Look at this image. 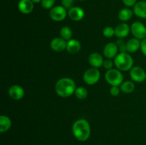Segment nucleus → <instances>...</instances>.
Masks as SVG:
<instances>
[{
	"label": "nucleus",
	"instance_id": "nucleus-20",
	"mask_svg": "<svg viewBox=\"0 0 146 145\" xmlns=\"http://www.w3.org/2000/svg\"><path fill=\"white\" fill-rule=\"evenodd\" d=\"M133 14V11L132 10L128 8H124L120 10L118 16L121 21L125 22V21H129L132 18Z\"/></svg>",
	"mask_w": 146,
	"mask_h": 145
},
{
	"label": "nucleus",
	"instance_id": "nucleus-18",
	"mask_svg": "<svg viewBox=\"0 0 146 145\" xmlns=\"http://www.w3.org/2000/svg\"><path fill=\"white\" fill-rule=\"evenodd\" d=\"M81 43L76 39H73L71 38L68 41H67V47L66 50L69 53L75 54L79 52L81 50Z\"/></svg>",
	"mask_w": 146,
	"mask_h": 145
},
{
	"label": "nucleus",
	"instance_id": "nucleus-26",
	"mask_svg": "<svg viewBox=\"0 0 146 145\" xmlns=\"http://www.w3.org/2000/svg\"><path fill=\"white\" fill-rule=\"evenodd\" d=\"M75 0H61V6L64 7L66 10H69L74 7Z\"/></svg>",
	"mask_w": 146,
	"mask_h": 145
},
{
	"label": "nucleus",
	"instance_id": "nucleus-10",
	"mask_svg": "<svg viewBox=\"0 0 146 145\" xmlns=\"http://www.w3.org/2000/svg\"><path fill=\"white\" fill-rule=\"evenodd\" d=\"M50 46L54 51L62 52L64 50H66L67 41L61 37H56L51 41Z\"/></svg>",
	"mask_w": 146,
	"mask_h": 145
},
{
	"label": "nucleus",
	"instance_id": "nucleus-2",
	"mask_svg": "<svg viewBox=\"0 0 146 145\" xmlns=\"http://www.w3.org/2000/svg\"><path fill=\"white\" fill-rule=\"evenodd\" d=\"M76 83L70 78H62L58 80L55 85V91L61 98H68L75 92Z\"/></svg>",
	"mask_w": 146,
	"mask_h": 145
},
{
	"label": "nucleus",
	"instance_id": "nucleus-1",
	"mask_svg": "<svg viewBox=\"0 0 146 145\" xmlns=\"http://www.w3.org/2000/svg\"><path fill=\"white\" fill-rule=\"evenodd\" d=\"M72 132L77 140L86 142L91 136V126L85 119H79L76 121L72 126Z\"/></svg>",
	"mask_w": 146,
	"mask_h": 145
},
{
	"label": "nucleus",
	"instance_id": "nucleus-23",
	"mask_svg": "<svg viewBox=\"0 0 146 145\" xmlns=\"http://www.w3.org/2000/svg\"><path fill=\"white\" fill-rule=\"evenodd\" d=\"M88 91L84 87H78L76 89L74 95L79 100H84L88 97Z\"/></svg>",
	"mask_w": 146,
	"mask_h": 145
},
{
	"label": "nucleus",
	"instance_id": "nucleus-29",
	"mask_svg": "<svg viewBox=\"0 0 146 145\" xmlns=\"http://www.w3.org/2000/svg\"><path fill=\"white\" fill-rule=\"evenodd\" d=\"M122 1L124 5L128 7H134V5L137 3V0H122Z\"/></svg>",
	"mask_w": 146,
	"mask_h": 145
},
{
	"label": "nucleus",
	"instance_id": "nucleus-14",
	"mask_svg": "<svg viewBox=\"0 0 146 145\" xmlns=\"http://www.w3.org/2000/svg\"><path fill=\"white\" fill-rule=\"evenodd\" d=\"M131 31V28L128 24L123 22L118 24L115 28V35L119 38H123L128 36Z\"/></svg>",
	"mask_w": 146,
	"mask_h": 145
},
{
	"label": "nucleus",
	"instance_id": "nucleus-31",
	"mask_svg": "<svg viewBox=\"0 0 146 145\" xmlns=\"http://www.w3.org/2000/svg\"><path fill=\"white\" fill-rule=\"evenodd\" d=\"M31 1H32L34 4H38V3L41 2V0H31Z\"/></svg>",
	"mask_w": 146,
	"mask_h": 145
},
{
	"label": "nucleus",
	"instance_id": "nucleus-3",
	"mask_svg": "<svg viewBox=\"0 0 146 145\" xmlns=\"http://www.w3.org/2000/svg\"><path fill=\"white\" fill-rule=\"evenodd\" d=\"M114 65L121 71H130L133 65V59L126 52H121L114 58Z\"/></svg>",
	"mask_w": 146,
	"mask_h": 145
},
{
	"label": "nucleus",
	"instance_id": "nucleus-13",
	"mask_svg": "<svg viewBox=\"0 0 146 145\" xmlns=\"http://www.w3.org/2000/svg\"><path fill=\"white\" fill-rule=\"evenodd\" d=\"M34 3L31 0H20L18 3V9L21 13L29 14L34 10Z\"/></svg>",
	"mask_w": 146,
	"mask_h": 145
},
{
	"label": "nucleus",
	"instance_id": "nucleus-25",
	"mask_svg": "<svg viewBox=\"0 0 146 145\" xmlns=\"http://www.w3.org/2000/svg\"><path fill=\"white\" fill-rule=\"evenodd\" d=\"M103 34L106 38H111L115 35V29L111 26H107L103 31Z\"/></svg>",
	"mask_w": 146,
	"mask_h": 145
},
{
	"label": "nucleus",
	"instance_id": "nucleus-24",
	"mask_svg": "<svg viewBox=\"0 0 146 145\" xmlns=\"http://www.w3.org/2000/svg\"><path fill=\"white\" fill-rule=\"evenodd\" d=\"M56 0H41V6L45 9H51L54 7Z\"/></svg>",
	"mask_w": 146,
	"mask_h": 145
},
{
	"label": "nucleus",
	"instance_id": "nucleus-5",
	"mask_svg": "<svg viewBox=\"0 0 146 145\" xmlns=\"http://www.w3.org/2000/svg\"><path fill=\"white\" fill-rule=\"evenodd\" d=\"M101 78V73L98 68L92 67L84 72L83 75L84 81L88 85H94L96 84Z\"/></svg>",
	"mask_w": 146,
	"mask_h": 145
},
{
	"label": "nucleus",
	"instance_id": "nucleus-19",
	"mask_svg": "<svg viewBox=\"0 0 146 145\" xmlns=\"http://www.w3.org/2000/svg\"><path fill=\"white\" fill-rule=\"evenodd\" d=\"M11 127V120L6 115L0 116V132L4 133L7 132Z\"/></svg>",
	"mask_w": 146,
	"mask_h": 145
},
{
	"label": "nucleus",
	"instance_id": "nucleus-11",
	"mask_svg": "<svg viewBox=\"0 0 146 145\" xmlns=\"http://www.w3.org/2000/svg\"><path fill=\"white\" fill-rule=\"evenodd\" d=\"M10 98L15 100H19L24 96V90L19 85H13L9 88L8 91Z\"/></svg>",
	"mask_w": 146,
	"mask_h": 145
},
{
	"label": "nucleus",
	"instance_id": "nucleus-16",
	"mask_svg": "<svg viewBox=\"0 0 146 145\" xmlns=\"http://www.w3.org/2000/svg\"><path fill=\"white\" fill-rule=\"evenodd\" d=\"M133 14L141 18H146V1H141L134 5Z\"/></svg>",
	"mask_w": 146,
	"mask_h": 145
},
{
	"label": "nucleus",
	"instance_id": "nucleus-12",
	"mask_svg": "<svg viewBox=\"0 0 146 145\" xmlns=\"http://www.w3.org/2000/svg\"><path fill=\"white\" fill-rule=\"evenodd\" d=\"M68 17L74 21H80L84 18L85 12L84 9L79 7H74L68 11Z\"/></svg>",
	"mask_w": 146,
	"mask_h": 145
},
{
	"label": "nucleus",
	"instance_id": "nucleus-33",
	"mask_svg": "<svg viewBox=\"0 0 146 145\" xmlns=\"http://www.w3.org/2000/svg\"><path fill=\"white\" fill-rule=\"evenodd\" d=\"M145 80H146V78H145Z\"/></svg>",
	"mask_w": 146,
	"mask_h": 145
},
{
	"label": "nucleus",
	"instance_id": "nucleus-17",
	"mask_svg": "<svg viewBox=\"0 0 146 145\" xmlns=\"http://www.w3.org/2000/svg\"><path fill=\"white\" fill-rule=\"evenodd\" d=\"M141 42L138 38H131L125 44L126 51L128 53H135L141 48Z\"/></svg>",
	"mask_w": 146,
	"mask_h": 145
},
{
	"label": "nucleus",
	"instance_id": "nucleus-28",
	"mask_svg": "<svg viewBox=\"0 0 146 145\" xmlns=\"http://www.w3.org/2000/svg\"><path fill=\"white\" fill-rule=\"evenodd\" d=\"M114 65V63L111 61V59H107L106 61H104V68H106V70H111L113 68V66Z\"/></svg>",
	"mask_w": 146,
	"mask_h": 145
},
{
	"label": "nucleus",
	"instance_id": "nucleus-32",
	"mask_svg": "<svg viewBox=\"0 0 146 145\" xmlns=\"http://www.w3.org/2000/svg\"><path fill=\"white\" fill-rule=\"evenodd\" d=\"M79 1H86V0H79Z\"/></svg>",
	"mask_w": 146,
	"mask_h": 145
},
{
	"label": "nucleus",
	"instance_id": "nucleus-30",
	"mask_svg": "<svg viewBox=\"0 0 146 145\" xmlns=\"http://www.w3.org/2000/svg\"><path fill=\"white\" fill-rule=\"evenodd\" d=\"M141 50L143 54L146 57V38L142 40V41H141Z\"/></svg>",
	"mask_w": 146,
	"mask_h": 145
},
{
	"label": "nucleus",
	"instance_id": "nucleus-9",
	"mask_svg": "<svg viewBox=\"0 0 146 145\" xmlns=\"http://www.w3.org/2000/svg\"><path fill=\"white\" fill-rule=\"evenodd\" d=\"M118 46L115 43H108L104 48V55L107 59L115 58L118 55Z\"/></svg>",
	"mask_w": 146,
	"mask_h": 145
},
{
	"label": "nucleus",
	"instance_id": "nucleus-27",
	"mask_svg": "<svg viewBox=\"0 0 146 145\" xmlns=\"http://www.w3.org/2000/svg\"><path fill=\"white\" fill-rule=\"evenodd\" d=\"M121 91V88H119V86H112L110 89V93L112 96L117 97L119 95Z\"/></svg>",
	"mask_w": 146,
	"mask_h": 145
},
{
	"label": "nucleus",
	"instance_id": "nucleus-15",
	"mask_svg": "<svg viewBox=\"0 0 146 145\" xmlns=\"http://www.w3.org/2000/svg\"><path fill=\"white\" fill-rule=\"evenodd\" d=\"M104 60L103 56L98 53H93L88 57V63L92 67L96 68H101L104 65Z\"/></svg>",
	"mask_w": 146,
	"mask_h": 145
},
{
	"label": "nucleus",
	"instance_id": "nucleus-8",
	"mask_svg": "<svg viewBox=\"0 0 146 145\" xmlns=\"http://www.w3.org/2000/svg\"><path fill=\"white\" fill-rule=\"evenodd\" d=\"M130 76L135 82H142L145 80L146 72L141 67L134 66L130 70Z\"/></svg>",
	"mask_w": 146,
	"mask_h": 145
},
{
	"label": "nucleus",
	"instance_id": "nucleus-22",
	"mask_svg": "<svg viewBox=\"0 0 146 145\" xmlns=\"http://www.w3.org/2000/svg\"><path fill=\"white\" fill-rule=\"evenodd\" d=\"M60 35L62 38L66 40V41H68L71 39L73 36L72 30L68 26H64L60 30Z\"/></svg>",
	"mask_w": 146,
	"mask_h": 145
},
{
	"label": "nucleus",
	"instance_id": "nucleus-7",
	"mask_svg": "<svg viewBox=\"0 0 146 145\" xmlns=\"http://www.w3.org/2000/svg\"><path fill=\"white\" fill-rule=\"evenodd\" d=\"M131 33L134 36V38L139 40H143L146 38V26L140 21H135L133 23L131 28Z\"/></svg>",
	"mask_w": 146,
	"mask_h": 145
},
{
	"label": "nucleus",
	"instance_id": "nucleus-4",
	"mask_svg": "<svg viewBox=\"0 0 146 145\" xmlns=\"http://www.w3.org/2000/svg\"><path fill=\"white\" fill-rule=\"evenodd\" d=\"M105 79L111 86H120L123 82V75L118 69L112 68L106 72Z\"/></svg>",
	"mask_w": 146,
	"mask_h": 145
},
{
	"label": "nucleus",
	"instance_id": "nucleus-21",
	"mask_svg": "<svg viewBox=\"0 0 146 145\" xmlns=\"http://www.w3.org/2000/svg\"><path fill=\"white\" fill-rule=\"evenodd\" d=\"M120 88H121V90L123 92L126 94L131 93L134 91L135 90V85L133 82L129 80L124 81L123 82V83L120 85Z\"/></svg>",
	"mask_w": 146,
	"mask_h": 145
},
{
	"label": "nucleus",
	"instance_id": "nucleus-6",
	"mask_svg": "<svg viewBox=\"0 0 146 145\" xmlns=\"http://www.w3.org/2000/svg\"><path fill=\"white\" fill-rule=\"evenodd\" d=\"M68 12L63 6H56L50 9L49 16L54 21H62L66 17Z\"/></svg>",
	"mask_w": 146,
	"mask_h": 145
}]
</instances>
